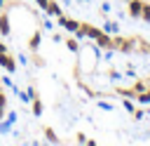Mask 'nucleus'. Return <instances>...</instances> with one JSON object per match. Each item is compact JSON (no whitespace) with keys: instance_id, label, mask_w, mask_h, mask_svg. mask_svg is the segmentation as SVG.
<instances>
[{"instance_id":"13","label":"nucleus","mask_w":150,"mask_h":146,"mask_svg":"<svg viewBox=\"0 0 150 146\" xmlns=\"http://www.w3.org/2000/svg\"><path fill=\"white\" fill-rule=\"evenodd\" d=\"M115 92H117L120 97H129V99H136V92H134V87H115Z\"/></svg>"},{"instance_id":"5","label":"nucleus","mask_w":150,"mask_h":146,"mask_svg":"<svg viewBox=\"0 0 150 146\" xmlns=\"http://www.w3.org/2000/svg\"><path fill=\"white\" fill-rule=\"evenodd\" d=\"M56 24H59L61 28H66V31H70V33H75V31L80 28V21H77V19H73V16H66V14H61V16H56Z\"/></svg>"},{"instance_id":"30","label":"nucleus","mask_w":150,"mask_h":146,"mask_svg":"<svg viewBox=\"0 0 150 146\" xmlns=\"http://www.w3.org/2000/svg\"><path fill=\"white\" fill-rule=\"evenodd\" d=\"M33 2H35V5H38V7H40V9H45V5H47V2H49V0H33Z\"/></svg>"},{"instance_id":"25","label":"nucleus","mask_w":150,"mask_h":146,"mask_svg":"<svg viewBox=\"0 0 150 146\" xmlns=\"http://www.w3.org/2000/svg\"><path fill=\"white\" fill-rule=\"evenodd\" d=\"M26 92H28V97H30V101H33V99L38 97V89H35L33 85H28V89H26Z\"/></svg>"},{"instance_id":"11","label":"nucleus","mask_w":150,"mask_h":146,"mask_svg":"<svg viewBox=\"0 0 150 146\" xmlns=\"http://www.w3.org/2000/svg\"><path fill=\"white\" fill-rule=\"evenodd\" d=\"M131 87H134V92H136V94H141V92H145V89L150 87V80L138 78V80H134V85H131Z\"/></svg>"},{"instance_id":"31","label":"nucleus","mask_w":150,"mask_h":146,"mask_svg":"<svg viewBox=\"0 0 150 146\" xmlns=\"http://www.w3.org/2000/svg\"><path fill=\"white\" fill-rule=\"evenodd\" d=\"M52 40H54V42H63V38H61V33H54V35H52Z\"/></svg>"},{"instance_id":"6","label":"nucleus","mask_w":150,"mask_h":146,"mask_svg":"<svg viewBox=\"0 0 150 146\" xmlns=\"http://www.w3.org/2000/svg\"><path fill=\"white\" fill-rule=\"evenodd\" d=\"M145 0H127V14L131 19H141V9H143Z\"/></svg>"},{"instance_id":"24","label":"nucleus","mask_w":150,"mask_h":146,"mask_svg":"<svg viewBox=\"0 0 150 146\" xmlns=\"http://www.w3.org/2000/svg\"><path fill=\"white\" fill-rule=\"evenodd\" d=\"M5 106H7V94L2 92V87H0V108L5 111Z\"/></svg>"},{"instance_id":"1","label":"nucleus","mask_w":150,"mask_h":146,"mask_svg":"<svg viewBox=\"0 0 150 146\" xmlns=\"http://www.w3.org/2000/svg\"><path fill=\"white\" fill-rule=\"evenodd\" d=\"M80 61H77V73H94L101 59V47L96 42H84L80 45Z\"/></svg>"},{"instance_id":"3","label":"nucleus","mask_w":150,"mask_h":146,"mask_svg":"<svg viewBox=\"0 0 150 146\" xmlns=\"http://www.w3.org/2000/svg\"><path fill=\"white\" fill-rule=\"evenodd\" d=\"M26 45H28L30 52H38V49H40V45H42V28H40V26H38L35 31H30V35L26 38Z\"/></svg>"},{"instance_id":"21","label":"nucleus","mask_w":150,"mask_h":146,"mask_svg":"<svg viewBox=\"0 0 150 146\" xmlns=\"http://www.w3.org/2000/svg\"><path fill=\"white\" fill-rule=\"evenodd\" d=\"M9 75H12V73H7V75H0V80H2V85H5V87H14V80H12Z\"/></svg>"},{"instance_id":"9","label":"nucleus","mask_w":150,"mask_h":146,"mask_svg":"<svg viewBox=\"0 0 150 146\" xmlns=\"http://www.w3.org/2000/svg\"><path fill=\"white\" fill-rule=\"evenodd\" d=\"M47 16H61L63 14V9H61V5L56 2V0H49L47 5H45V9H42Z\"/></svg>"},{"instance_id":"32","label":"nucleus","mask_w":150,"mask_h":146,"mask_svg":"<svg viewBox=\"0 0 150 146\" xmlns=\"http://www.w3.org/2000/svg\"><path fill=\"white\" fill-rule=\"evenodd\" d=\"M2 52H7V45H5L2 40H0V54H2Z\"/></svg>"},{"instance_id":"36","label":"nucleus","mask_w":150,"mask_h":146,"mask_svg":"<svg viewBox=\"0 0 150 146\" xmlns=\"http://www.w3.org/2000/svg\"><path fill=\"white\" fill-rule=\"evenodd\" d=\"M148 89H150V87H148Z\"/></svg>"},{"instance_id":"8","label":"nucleus","mask_w":150,"mask_h":146,"mask_svg":"<svg viewBox=\"0 0 150 146\" xmlns=\"http://www.w3.org/2000/svg\"><path fill=\"white\" fill-rule=\"evenodd\" d=\"M0 35H2V38H9V35H12V26H9V14H7V9H0Z\"/></svg>"},{"instance_id":"15","label":"nucleus","mask_w":150,"mask_h":146,"mask_svg":"<svg viewBox=\"0 0 150 146\" xmlns=\"http://www.w3.org/2000/svg\"><path fill=\"white\" fill-rule=\"evenodd\" d=\"M138 21H143V24H150V2L145 0L143 2V9H141V19Z\"/></svg>"},{"instance_id":"14","label":"nucleus","mask_w":150,"mask_h":146,"mask_svg":"<svg viewBox=\"0 0 150 146\" xmlns=\"http://www.w3.org/2000/svg\"><path fill=\"white\" fill-rule=\"evenodd\" d=\"M45 139H47L49 144H61V139L56 137V132H54L52 127H45Z\"/></svg>"},{"instance_id":"4","label":"nucleus","mask_w":150,"mask_h":146,"mask_svg":"<svg viewBox=\"0 0 150 146\" xmlns=\"http://www.w3.org/2000/svg\"><path fill=\"white\" fill-rule=\"evenodd\" d=\"M0 66L5 68V73H14V71L19 68V64H16V57H12L9 52H2V54H0Z\"/></svg>"},{"instance_id":"28","label":"nucleus","mask_w":150,"mask_h":146,"mask_svg":"<svg viewBox=\"0 0 150 146\" xmlns=\"http://www.w3.org/2000/svg\"><path fill=\"white\" fill-rule=\"evenodd\" d=\"M108 12H110V2H103L101 5V14H108Z\"/></svg>"},{"instance_id":"16","label":"nucleus","mask_w":150,"mask_h":146,"mask_svg":"<svg viewBox=\"0 0 150 146\" xmlns=\"http://www.w3.org/2000/svg\"><path fill=\"white\" fill-rule=\"evenodd\" d=\"M30 108H33V115H42V101H40V97H35L33 101H30Z\"/></svg>"},{"instance_id":"17","label":"nucleus","mask_w":150,"mask_h":146,"mask_svg":"<svg viewBox=\"0 0 150 146\" xmlns=\"http://www.w3.org/2000/svg\"><path fill=\"white\" fill-rule=\"evenodd\" d=\"M38 21H40V28H42V31H52V28H54V24L49 21V16H47V14H45L42 19H38Z\"/></svg>"},{"instance_id":"34","label":"nucleus","mask_w":150,"mask_h":146,"mask_svg":"<svg viewBox=\"0 0 150 146\" xmlns=\"http://www.w3.org/2000/svg\"><path fill=\"white\" fill-rule=\"evenodd\" d=\"M77 5H89V0H75Z\"/></svg>"},{"instance_id":"23","label":"nucleus","mask_w":150,"mask_h":146,"mask_svg":"<svg viewBox=\"0 0 150 146\" xmlns=\"http://www.w3.org/2000/svg\"><path fill=\"white\" fill-rule=\"evenodd\" d=\"M131 115H134V120H143V118H145V111H143V108H136Z\"/></svg>"},{"instance_id":"20","label":"nucleus","mask_w":150,"mask_h":146,"mask_svg":"<svg viewBox=\"0 0 150 146\" xmlns=\"http://www.w3.org/2000/svg\"><path fill=\"white\" fill-rule=\"evenodd\" d=\"M122 106H124V111H129V113H134V111H136V106H134V101H131L129 97L122 101Z\"/></svg>"},{"instance_id":"22","label":"nucleus","mask_w":150,"mask_h":146,"mask_svg":"<svg viewBox=\"0 0 150 146\" xmlns=\"http://www.w3.org/2000/svg\"><path fill=\"white\" fill-rule=\"evenodd\" d=\"M96 106H98V108H103V111H112V108H115L110 101H103V99H101V101H96Z\"/></svg>"},{"instance_id":"29","label":"nucleus","mask_w":150,"mask_h":146,"mask_svg":"<svg viewBox=\"0 0 150 146\" xmlns=\"http://www.w3.org/2000/svg\"><path fill=\"white\" fill-rule=\"evenodd\" d=\"M120 78H122V73H117V71H110V80H115V82H117Z\"/></svg>"},{"instance_id":"2","label":"nucleus","mask_w":150,"mask_h":146,"mask_svg":"<svg viewBox=\"0 0 150 146\" xmlns=\"http://www.w3.org/2000/svg\"><path fill=\"white\" fill-rule=\"evenodd\" d=\"M136 38L138 35H134V38H122V35H112V47L117 49V52H124V54H129V52H134L136 49Z\"/></svg>"},{"instance_id":"33","label":"nucleus","mask_w":150,"mask_h":146,"mask_svg":"<svg viewBox=\"0 0 150 146\" xmlns=\"http://www.w3.org/2000/svg\"><path fill=\"white\" fill-rule=\"evenodd\" d=\"M7 7V0H0V9H5Z\"/></svg>"},{"instance_id":"10","label":"nucleus","mask_w":150,"mask_h":146,"mask_svg":"<svg viewBox=\"0 0 150 146\" xmlns=\"http://www.w3.org/2000/svg\"><path fill=\"white\" fill-rule=\"evenodd\" d=\"M103 31L110 33V35H115V33H120V24L112 21V19H105V21H103Z\"/></svg>"},{"instance_id":"7","label":"nucleus","mask_w":150,"mask_h":146,"mask_svg":"<svg viewBox=\"0 0 150 146\" xmlns=\"http://www.w3.org/2000/svg\"><path fill=\"white\" fill-rule=\"evenodd\" d=\"M14 122H16V113L12 111V113H7V115L0 120V134H9L12 127H14Z\"/></svg>"},{"instance_id":"27","label":"nucleus","mask_w":150,"mask_h":146,"mask_svg":"<svg viewBox=\"0 0 150 146\" xmlns=\"http://www.w3.org/2000/svg\"><path fill=\"white\" fill-rule=\"evenodd\" d=\"M75 141H77V144H87V137H84L82 132H77V137H75Z\"/></svg>"},{"instance_id":"12","label":"nucleus","mask_w":150,"mask_h":146,"mask_svg":"<svg viewBox=\"0 0 150 146\" xmlns=\"http://www.w3.org/2000/svg\"><path fill=\"white\" fill-rule=\"evenodd\" d=\"M63 42H66V47H68L73 54H77V52H80V40H77L75 35H73V38H66Z\"/></svg>"},{"instance_id":"19","label":"nucleus","mask_w":150,"mask_h":146,"mask_svg":"<svg viewBox=\"0 0 150 146\" xmlns=\"http://www.w3.org/2000/svg\"><path fill=\"white\" fill-rule=\"evenodd\" d=\"M30 59H33V64H35L38 68H42V66H45V59H42L38 52H33V57H30Z\"/></svg>"},{"instance_id":"26","label":"nucleus","mask_w":150,"mask_h":146,"mask_svg":"<svg viewBox=\"0 0 150 146\" xmlns=\"http://www.w3.org/2000/svg\"><path fill=\"white\" fill-rule=\"evenodd\" d=\"M16 64L26 66V64H28V57H26V54H19V57H16Z\"/></svg>"},{"instance_id":"35","label":"nucleus","mask_w":150,"mask_h":146,"mask_svg":"<svg viewBox=\"0 0 150 146\" xmlns=\"http://www.w3.org/2000/svg\"><path fill=\"white\" fill-rule=\"evenodd\" d=\"M2 118H5V111H2V108H0V120H2Z\"/></svg>"},{"instance_id":"18","label":"nucleus","mask_w":150,"mask_h":146,"mask_svg":"<svg viewBox=\"0 0 150 146\" xmlns=\"http://www.w3.org/2000/svg\"><path fill=\"white\" fill-rule=\"evenodd\" d=\"M136 101L143 106V104H150V89H145V92H141V94H136Z\"/></svg>"}]
</instances>
